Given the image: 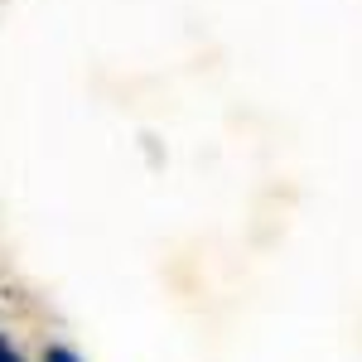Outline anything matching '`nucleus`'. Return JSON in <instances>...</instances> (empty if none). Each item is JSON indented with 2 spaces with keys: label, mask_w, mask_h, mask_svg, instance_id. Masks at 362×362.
I'll return each instance as SVG.
<instances>
[{
  "label": "nucleus",
  "mask_w": 362,
  "mask_h": 362,
  "mask_svg": "<svg viewBox=\"0 0 362 362\" xmlns=\"http://www.w3.org/2000/svg\"><path fill=\"white\" fill-rule=\"evenodd\" d=\"M0 362H25L15 348H10V338H0Z\"/></svg>",
  "instance_id": "obj_2"
},
{
  "label": "nucleus",
  "mask_w": 362,
  "mask_h": 362,
  "mask_svg": "<svg viewBox=\"0 0 362 362\" xmlns=\"http://www.w3.org/2000/svg\"><path fill=\"white\" fill-rule=\"evenodd\" d=\"M44 362H78V353H68V348H49Z\"/></svg>",
  "instance_id": "obj_1"
}]
</instances>
